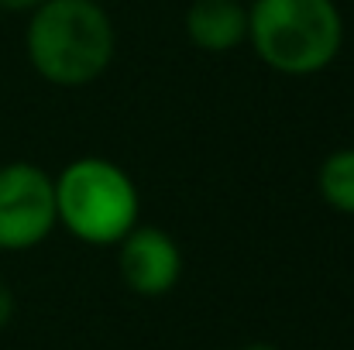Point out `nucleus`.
Returning <instances> with one entry per match:
<instances>
[{"label":"nucleus","mask_w":354,"mask_h":350,"mask_svg":"<svg viewBox=\"0 0 354 350\" xmlns=\"http://www.w3.org/2000/svg\"><path fill=\"white\" fill-rule=\"evenodd\" d=\"M35 72L52 86H90L114 59V24L97 0H45L24 35Z\"/></svg>","instance_id":"obj_1"},{"label":"nucleus","mask_w":354,"mask_h":350,"mask_svg":"<svg viewBox=\"0 0 354 350\" xmlns=\"http://www.w3.org/2000/svg\"><path fill=\"white\" fill-rule=\"evenodd\" d=\"M248 41L275 72L313 76L337 59L344 21L334 0H254Z\"/></svg>","instance_id":"obj_2"},{"label":"nucleus","mask_w":354,"mask_h":350,"mask_svg":"<svg viewBox=\"0 0 354 350\" xmlns=\"http://www.w3.org/2000/svg\"><path fill=\"white\" fill-rule=\"evenodd\" d=\"M138 189L107 158H76L55 179L59 224L83 244H120L138 227Z\"/></svg>","instance_id":"obj_3"},{"label":"nucleus","mask_w":354,"mask_h":350,"mask_svg":"<svg viewBox=\"0 0 354 350\" xmlns=\"http://www.w3.org/2000/svg\"><path fill=\"white\" fill-rule=\"evenodd\" d=\"M55 224V179L31 162L0 165V251L38 247Z\"/></svg>","instance_id":"obj_4"},{"label":"nucleus","mask_w":354,"mask_h":350,"mask_svg":"<svg viewBox=\"0 0 354 350\" xmlns=\"http://www.w3.org/2000/svg\"><path fill=\"white\" fill-rule=\"evenodd\" d=\"M120 278L131 292L145 299H158L176 289L183 275V251L179 244L158 227H131L118 244Z\"/></svg>","instance_id":"obj_5"},{"label":"nucleus","mask_w":354,"mask_h":350,"mask_svg":"<svg viewBox=\"0 0 354 350\" xmlns=\"http://www.w3.org/2000/svg\"><path fill=\"white\" fill-rule=\"evenodd\" d=\"M186 35L203 52H231L248 38V10L241 0H193Z\"/></svg>","instance_id":"obj_6"},{"label":"nucleus","mask_w":354,"mask_h":350,"mask_svg":"<svg viewBox=\"0 0 354 350\" xmlns=\"http://www.w3.org/2000/svg\"><path fill=\"white\" fill-rule=\"evenodd\" d=\"M317 186H320V196L327 200V206L354 217V148H341L324 158Z\"/></svg>","instance_id":"obj_7"},{"label":"nucleus","mask_w":354,"mask_h":350,"mask_svg":"<svg viewBox=\"0 0 354 350\" xmlns=\"http://www.w3.org/2000/svg\"><path fill=\"white\" fill-rule=\"evenodd\" d=\"M14 320V292L0 282V330Z\"/></svg>","instance_id":"obj_8"},{"label":"nucleus","mask_w":354,"mask_h":350,"mask_svg":"<svg viewBox=\"0 0 354 350\" xmlns=\"http://www.w3.org/2000/svg\"><path fill=\"white\" fill-rule=\"evenodd\" d=\"M45 0H0V10H10V14H31L35 7H41Z\"/></svg>","instance_id":"obj_9"},{"label":"nucleus","mask_w":354,"mask_h":350,"mask_svg":"<svg viewBox=\"0 0 354 350\" xmlns=\"http://www.w3.org/2000/svg\"><path fill=\"white\" fill-rule=\"evenodd\" d=\"M241 350H279V347H272V344H248V347H241Z\"/></svg>","instance_id":"obj_10"}]
</instances>
